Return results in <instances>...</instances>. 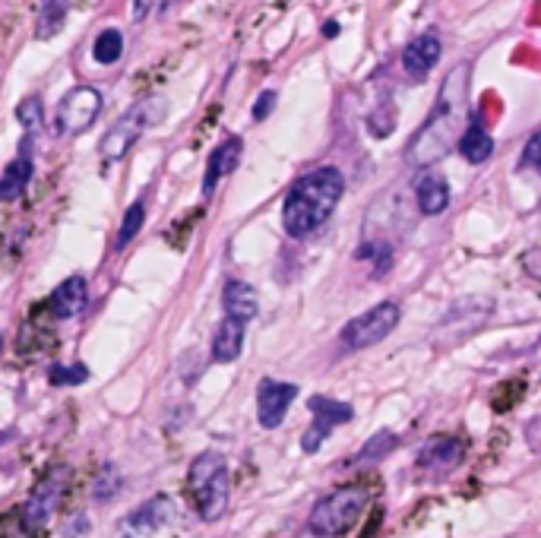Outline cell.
<instances>
[{"label": "cell", "mask_w": 541, "mask_h": 538, "mask_svg": "<svg viewBox=\"0 0 541 538\" xmlns=\"http://www.w3.org/2000/svg\"><path fill=\"white\" fill-rule=\"evenodd\" d=\"M469 73H472V64H456L447 73L428 121L418 127L415 140L409 143V149H405V156H409L412 165H418V168L434 165L447 156L453 146H459L462 133H466L462 130V121H466Z\"/></svg>", "instance_id": "6da1fadb"}, {"label": "cell", "mask_w": 541, "mask_h": 538, "mask_svg": "<svg viewBox=\"0 0 541 538\" xmlns=\"http://www.w3.org/2000/svg\"><path fill=\"white\" fill-rule=\"evenodd\" d=\"M342 190H345L342 171L330 168V165L298 178L282 203L285 235L307 238L311 232H317V228L333 216L336 203L342 200Z\"/></svg>", "instance_id": "7a4b0ae2"}, {"label": "cell", "mask_w": 541, "mask_h": 538, "mask_svg": "<svg viewBox=\"0 0 541 538\" xmlns=\"http://www.w3.org/2000/svg\"><path fill=\"white\" fill-rule=\"evenodd\" d=\"M187 494L193 507H197L200 520L216 523L219 516L228 510V494H231V478H228V466L222 453H200L190 463L187 472Z\"/></svg>", "instance_id": "3957f363"}, {"label": "cell", "mask_w": 541, "mask_h": 538, "mask_svg": "<svg viewBox=\"0 0 541 538\" xmlns=\"http://www.w3.org/2000/svg\"><path fill=\"white\" fill-rule=\"evenodd\" d=\"M162 118H165V99H146V102H137L133 108H127L102 137V146H99L102 159L121 162L133 149V143H137L149 127H156Z\"/></svg>", "instance_id": "277c9868"}, {"label": "cell", "mask_w": 541, "mask_h": 538, "mask_svg": "<svg viewBox=\"0 0 541 538\" xmlns=\"http://www.w3.org/2000/svg\"><path fill=\"white\" fill-rule=\"evenodd\" d=\"M364 507H367V488L342 485L326 494L323 501H317V507L311 510V529L326 538H339L358 523Z\"/></svg>", "instance_id": "5b68a950"}, {"label": "cell", "mask_w": 541, "mask_h": 538, "mask_svg": "<svg viewBox=\"0 0 541 538\" xmlns=\"http://www.w3.org/2000/svg\"><path fill=\"white\" fill-rule=\"evenodd\" d=\"M102 114V95L92 86H76L70 89L61 105L54 108V133L57 137H76L95 124Z\"/></svg>", "instance_id": "8992f818"}, {"label": "cell", "mask_w": 541, "mask_h": 538, "mask_svg": "<svg viewBox=\"0 0 541 538\" xmlns=\"http://www.w3.org/2000/svg\"><path fill=\"white\" fill-rule=\"evenodd\" d=\"M396 323H399V304H393V301L374 304L371 311H364L361 317L345 323L342 345L345 349H371V345L383 342L396 330Z\"/></svg>", "instance_id": "52a82bcc"}, {"label": "cell", "mask_w": 541, "mask_h": 538, "mask_svg": "<svg viewBox=\"0 0 541 538\" xmlns=\"http://www.w3.org/2000/svg\"><path fill=\"white\" fill-rule=\"evenodd\" d=\"M307 406H311V412H314V428L307 431L304 440H301L304 453H317L323 440L330 437V431L336 425L352 421V415H355L349 402H336V399H326V396H314L311 402H307Z\"/></svg>", "instance_id": "ba28073f"}, {"label": "cell", "mask_w": 541, "mask_h": 538, "mask_svg": "<svg viewBox=\"0 0 541 538\" xmlns=\"http://www.w3.org/2000/svg\"><path fill=\"white\" fill-rule=\"evenodd\" d=\"M295 396H298L295 383H279V380H269V377L260 380V387H257V418H260V425L266 431L279 428L285 421V412L292 409Z\"/></svg>", "instance_id": "9c48e42d"}, {"label": "cell", "mask_w": 541, "mask_h": 538, "mask_svg": "<svg viewBox=\"0 0 541 538\" xmlns=\"http://www.w3.org/2000/svg\"><path fill=\"white\" fill-rule=\"evenodd\" d=\"M440 51H443L440 35H437V32H421V35L412 38V42L405 45V51H402V67H405V73H409L412 80H424V76L434 70Z\"/></svg>", "instance_id": "30bf717a"}, {"label": "cell", "mask_w": 541, "mask_h": 538, "mask_svg": "<svg viewBox=\"0 0 541 538\" xmlns=\"http://www.w3.org/2000/svg\"><path fill=\"white\" fill-rule=\"evenodd\" d=\"M61 491H64V472L48 475L45 482L32 491V497L26 501V510H23L29 529H38V526H45L51 520L57 501H61Z\"/></svg>", "instance_id": "8fae6325"}, {"label": "cell", "mask_w": 541, "mask_h": 538, "mask_svg": "<svg viewBox=\"0 0 541 538\" xmlns=\"http://www.w3.org/2000/svg\"><path fill=\"white\" fill-rule=\"evenodd\" d=\"M462 453H466V444H462L459 437L440 434V437H431L428 444L421 447L418 466L428 469V472H447V469H453V466L459 463Z\"/></svg>", "instance_id": "7c38bea8"}, {"label": "cell", "mask_w": 541, "mask_h": 538, "mask_svg": "<svg viewBox=\"0 0 541 538\" xmlns=\"http://www.w3.org/2000/svg\"><path fill=\"white\" fill-rule=\"evenodd\" d=\"M86 301H89V285H86V279H83V276H70V279H64V282L51 292L48 311H51L57 320H70V317H76V314H83Z\"/></svg>", "instance_id": "4fadbf2b"}, {"label": "cell", "mask_w": 541, "mask_h": 538, "mask_svg": "<svg viewBox=\"0 0 541 538\" xmlns=\"http://www.w3.org/2000/svg\"><path fill=\"white\" fill-rule=\"evenodd\" d=\"M241 149H244L241 137H228L225 143H219L216 149H212L209 165H206V175H203V194H206V197L212 194V190H216V184H219L225 175H231V171L238 168Z\"/></svg>", "instance_id": "5bb4252c"}, {"label": "cell", "mask_w": 541, "mask_h": 538, "mask_svg": "<svg viewBox=\"0 0 541 538\" xmlns=\"http://www.w3.org/2000/svg\"><path fill=\"white\" fill-rule=\"evenodd\" d=\"M222 307H225L228 317L250 323V320L260 314V298H257V292H254V285H247V282H241V279H231V282H225Z\"/></svg>", "instance_id": "9a60e30c"}, {"label": "cell", "mask_w": 541, "mask_h": 538, "mask_svg": "<svg viewBox=\"0 0 541 538\" xmlns=\"http://www.w3.org/2000/svg\"><path fill=\"white\" fill-rule=\"evenodd\" d=\"M244 349V320L225 317L216 330V339H212V361L219 364H231Z\"/></svg>", "instance_id": "2e32d148"}, {"label": "cell", "mask_w": 541, "mask_h": 538, "mask_svg": "<svg viewBox=\"0 0 541 538\" xmlns=\"http://www.w3.org/2000/svg\"><path fill=\"white\" fill-rule=\"evenodd\" d=\"M415 200L424 216H440L450 206V187L443 175H424L415 187Z\"/></svg>", "instance_id": "e0dca14e"}, {"label": "cell", "mask_w": 541, "mask_h": 538, "mask_svg": "<svg viewBox=\"0 0 541 538\" xmlns=\"http://www.w3.org/2000/svg\"><path fill=\"white\" fill-rule=\"evenodd\" d=\"M29 181H32V159H29V149L23 146V152H19L4 168V175H0V203L16 200L29 187Z\"/></svg>", "instance_id": "ac0fdd59"}, {"label": "cell", "mask_w": 541, "mask_h": 538, "mask_svg": "<svg viewBox=\"0 0 541 538\" xmlns=\"http://www.w3.org/2000/svg\"><path fill=\"white\" fill-rule=\"evenodd\" d=\"M459 152H462V159L472 162V165H481V162H488L491 159V152H494V140H491V133L481 127L478 121H472L466 127V133H462V140H459Z\"/></svg>", "instance_id": "d6986e66"}, {"label": "cell", "mask_w": 541, "mask_h": 538, "mask_svg": "<svg viewBox=\"0 0 541 538\" xmlns=\"http://www.w3.org/2000/svg\"><path fill=\"white\" fill-rule=\"evenodd\" d=\"M171 520V504H168V497H152V501L137 510L130 516V526L137 529V532H156L162 529L165 523Z\"/></svg>", "instance_id": "ffe728a7"}, {"label": "cell", "mask_w": 541, "mask_h": 538, "mask_svg": "<svg viewBox=\"0 0 541 538\" xmlns=\"http://www.w3.org/2000/svg\"><path fill=\"white\" fill-rule=\"evenodd\" d=\"M70 13V0H45L42 13H38V23H35V35L38 38H51L64 29V19Z\"/></svg>", "instance_id": "44dd1931"}, {"label": "cell", "mask_w": 541, "mask_h": 538, "mask_svg": "<svg viewBox=\"0 0 541 538\" xmlns=\"http://www.w3.org/2000/svg\"><path fill=\"white\" fill-rule=\"evenodd\" d=\"M124 54V35L118 29H105L99 32V38H95L92 45V57L99 64H118Z\"/></svg>", "instance_id": "7402d4cb"}, {"label": "cell", "mask_w": 541, "mask_h": 538, "mask_svg": "<svg viewBox=\"0 0 541 538\" xmlns=\"http://www.w3.org/2000/svg\"><path fill=\"white\" fill-rule=\"evenodd\" d=\"M143 222H146V203H143V200L130 203V206H127V213H124V219H121L118 238H114V247H118V251H124V247L140 235Z\"/></svg>", "instance_id": "603a6c76"}, {"label": "cell", "mask_w": 541, "mask_h": 538, "mask_svg": "<svg viewBox=\"0 0 541 538\" xmlns=\"http://www.w3.org/2000/svg\"><path fill=\"white\" fill-rule=\"evenodd\" d=\"M16 121L23 124L29 133H35L38 127L45 124V105H42V99H38V95H29V99L19 102V108H16Z\"/></svg>", "instance_id": "cb8c5ba5"}, {"label": "cell", "mask_w": 541, "mask_h": 538, "mask_svg": "<svg viewBox=\"0 0 541 538\" xmlns=\"http://www.w3.org/2000/svg\"><path fill=\"white\" fill-rule=\"evenodd\" d=\"M399 444L396 440V434H390V431H380V434H374L371 440H367V447L358 453V463H371V459H380V456H386L393 447Z\"/></svg>", "instance_id": "d4e9b609"}, {"label": "cell", "mask_w": 541, "mask_h": 538, "mask_svg": "<svg viewBox=\"0 0 541 538\" xmlns=\"http://www.w3.org/2000/svg\"><path fill=\"white\" fill-rule=\"evenodd\" d=\"M118 488H121V475L114 472V466H105V472L95 478V497H99V501H111V497L118 494Z\"/></svg>", "instance_id": "484cf974"}, {"label": "cell", "mask_w": 541, "mask_h": 538, "mask_svg": "<svg viewBox=\"0 0 541 538\" xmlns=\"http://www.w3.org/2000/svg\"><path fill=\"white\" fill-rule=\"evenodd\" d=\"M89 377V371L83 368V364H73V368H51V383L54 387H73V383H83Z\"/></svg>", "instance_id": "4316f807"}, {"label": "cell", "mask_w": 541, "mask_h": 538, "mask_svg": "<svg viewBox=\"0 0 541 538\" xmlns=\"http://www.w3.org/2000/svg\"><path fill=\"white\" fill-rule=\"evenodd\" d=\"M523 165L526 168H541V130H535L529 143L523 146Z\"/></svg>", "instance_id": "83f0119b"}, {"label": "cell", "mask_w": 541, "mask_h": 538, "mask_svg": "<svg viewBox=\"0 0 541 538\" xmlns=\"http://www.w3.org/2000/svg\"><path fill=\"white\" fill-rule=\"evenodd\" d=\"M273 105H276V92L266 89L260 99L254 102V121H266L269 114H273Z\"/></svg>", "instance_id": "f1b7e54d"}, {"label": "cell", "mask_w": 541, "mask_h": 538, "mask_svg": "<svg viewBox=\"0 0 541 538\" xmlns=\"http://www.w3.org/2000/svg\"><path fill=\"white\" fill-rule=\"evenodd\" d=\"M523 269H526L532 279L541 282V247H532V251L523 254Z\"/></svg>", "instance_id": "f546056e"}, {"label": "cell", "mask_w": 541, "mask_h": 538, "mask_svg": "<svg viewBox=\"0 0 541 538\" xmlns=\"http://www.w3.org/2000/svg\"><path fill=\"white\" fill-rule=\"evenodd\" d=\"M152 7H156V0H130V19L133 23H143Z\"/></svg>", "instance_id": "4dcf8cb0"}, {"label": "cell", "mask_w": 541, "mask_h": 538, "mask_svg": "<svg viewBox=\"0 0 541 538\" xmlns=\"http://www.w3.org/2000/svg\"><path fill=\"white\" fill-rule=\"evenodd\" d=\"M323 35H326V38H336V35H339V23H326V26H323Z\"/></svg>", "instance_id": "1f68e13d"}]
</instances>
